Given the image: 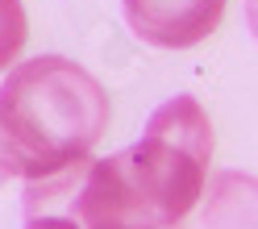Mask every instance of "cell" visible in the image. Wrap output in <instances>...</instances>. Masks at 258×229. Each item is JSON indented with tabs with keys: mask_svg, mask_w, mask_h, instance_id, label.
I'll list each match as a JSON object with an SVG mask.
<instances>
[{
	"mask_svg": "<svg viewBox=\"0 0 258 229\" xmlns=\"http://www.w3.org/2000/svg\"><path fill=\"white\" fill-rule=\"evenodd\" d=\"M21 229H25V225H21Z\"/></svg>",
	"mask_w": 258,
	"mask_h": 229,
	"instance_id": "obj_9",
	"label": "cell"
},
{
	"mask_svg": "<svg viewBox=\"0 0 258 229\" xmlns=\"http://www.w3.org/2000/svg\"><path fill=\"white\" fill-rule=\"evenodd\" d=\"M175 229H258V175L221 171Z\"/></svg>",
	"mask_w": 258,
	"mask_h": 229,
	"instance_id": "obj_5",
	"label": "cell"
},
{
	"mask_svg": "<svg viewBox=\"0 0 258 229\" xmlns=\"http://www.w3.org/2000/svg\"><path fill=\"white\" fill-rule=\"evenodd\" d=\"M5 179H9V175H5V167H0V184H5Z\"/></svg>",
	"mask_w": 258,
	"mask_h": 229,
	"instance_id": "obj_8",
	"label": "cell"
},
{
	"mask_svg": "<svg viewBox=\"0 0 258 229\" xmlns=\"http://www.w3.org/2000/svg\"><path fill=\"white\" fill-rule=\"evenodd\" d=\"M21 217L29 229H158L121 150L25 184Z\"/></svg>",
	"mask_w": 258,
	"mask_h": 229,
	"instance_id": "obj_3",
	"label": "cell"
},
{
	"mask_svg": "<svg viewBox=\"0 0 258 229\" xmlns=\"http://www.w3.org/2000/svg\"><path fill=\"white\" fill-rule=\"evenodd\" d=\"M121 154L158 229H175L204 192L213 162V121L196 96L179 92L150 112L142 138Z\"/></svg>",
	"mask_w": 258,
	"mask_h": 229,
	"instance_id": "obj_2",
	"label": "cell"
},
{
	"mask_svg": "<svg viewBox=\"0 0 258 229\" xmlns=\"http://www.w3.org/2000/svg\"><path fill=\"white\" fill-rule=\"evenodd\" d=\"M112 117L100 79L62 54L9 67L0 84V167L25 184L92 158Z\"/></svg>",
	"mask_w": 258,
	"mask_h": 229,
	"instance_id": "obj_1",
	"label": "cell"
},
{
	"mask_svg": "<svg viewBox=\"0 0 258 229\" xmlns=\"http://www.w3.org/2000/svg\"><path fill=\"white\" fill-rule=\"evenodd\" d=\"M134 38L158 50L200 46L225 17V0H121Z\"/></svg>",
	"mask_w": 258,
	"mask_h": 229,
	"instance_id": "obj_4",
	"label": "cell"
},
{
	"mask_svg": "<svg viewBox=\"0 0 258 229\" xmlns=\"http://www.w3.org/2000/svg\"><path fill=\"white\" fill-rule=\"evenodd\" d=\"M29 38V17L21 0H0V71H9L17 54L25 50Z\"/></svg>",
	"mask_w": 258,
	"mask_h": 229,
	"instance_id": "obj_6",
	"label": "cell"
},
{
	"mask_svg": "<svg viewBox=\"0 0 258 229\" xmlns=\"http://www.w3.org/2000/svg\"><path fill=\"white\" fill-rule=\"evenodd\" d=\"M246 25H250V34L258 42V0H246Z\"/></svg>",
	"mask_w": 258,
	"mask_h": 229,
	"instance_id": "obj_7",
	"label": "cell"
}]
</instances>
